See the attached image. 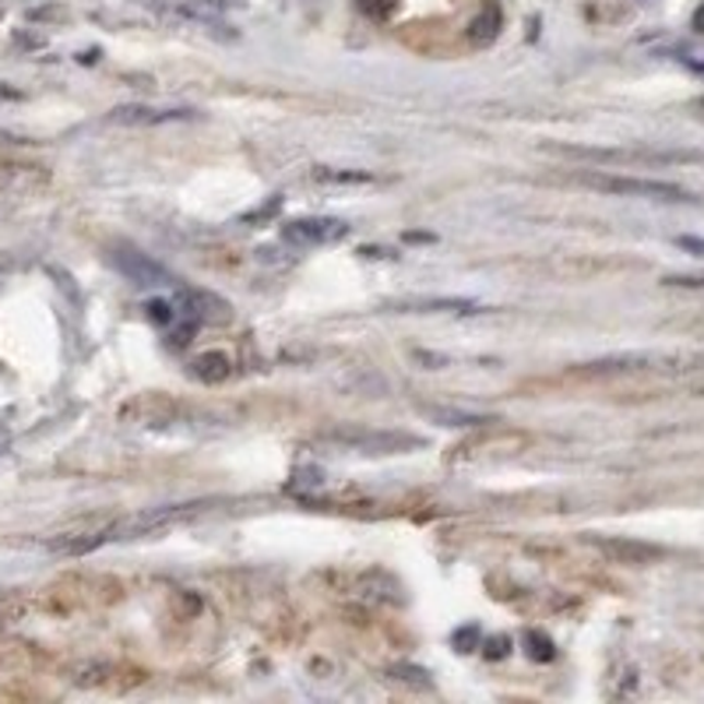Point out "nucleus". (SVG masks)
<instances>
[{
	"label": "nucleus",
	"instance_id": "obj_1",
	"mask_svg": "<svg viewBox=\"0 0 704 704\" xmlns=\"http://www.w3.org/2000/svg\"><path fill=\"white\" fill-rule=\"evenodd\" d=\"M577 183L592 187L602 194H620V198H648V201H677V205H691L697 201L691 191H683L680 183L669 180H648V177H617V174H577Z\"/></svg>",
	"mask_w": 704,
	"mask_h": 704
},
{
	"label": "nucleus",
	"instance_id": "obj_2",
	"mask_svg": "<svg viewBox=\"0 0 704 704\" xmlns=\"http://www.w3.org/2000/svg\"><path fill=\"white\" fill-rule=\"evenodd\" d=\"M114 264L134 282V286H169V282H174V275H169L159 261H152L148 254H141L134 247H117Z\"/></svg>",
	"mask_w": 704,
	"mask_h": 704
},
{
	"label": "nucleus",
	"instance_id": "obj_3",
	"mask_svg": "<svg viewBox=\"0 0 704 704\" xmlns=\"http://www.w3.org/2000/svg\"><path fill=\"white\" fill-rule=\"evenodd\" d=\"M282 232H286L289 243L314 247V243H335V240H342L349 232V226L338 223V218H300V223H289Z\"/></svg>",
	"mask_w": 704,
	"mask_h": 704
},
{
	"label": "nucleus",
	"instance_id": "obj_4",
	"mask_svg": "<svg viewBox=\"0 0 704 704\" xmlns=\"http://www.w3.org/2000/svg\"><path fill=\"white\" fill-rule=\"evenodd\" d=\"M592 542H596L606 557H613L620 563H648V560H659L666 553L663 546L641 542V539H602V536H592Z\"/></svg>",
	"mask_w": 704,
	"mask_h": 704
},
{
	"label": "nucleus",
	"instance_id": "obj_5",
	"mask_svg": "<svg viewBox=\"0 0 704 704\" xmlns=\"http://www.w3.org/2000/svg\"><path fill=\"white\" fill-rule=\"evenodd\" d=\"M180 300H183V307H187V314L198 318V321H205V324H226V321L232 318V310H229V303L223 300V296L198 293V289H183Z\"/></svg>",
	"mask_w": 704,
	"mask_h": 704
},
{
	"label": "nucleus",
	"instance_id": "obj_6",
	"mask_svg": "<svg viewBox=\"0 0 704 704\" xmlns=\"http://www.w3.org/2000/svg\"><path fill=\"white\" fill-rule=\"evenodd\" d=\"M183 109H152V106H120L114 109L117 123H131V128H152V123L180 120Z\"/></svg>",
	"mask_w": 704,
	"mask_h": 704
},
{
	"label": "nucleus",
	"instance_id": "obj_7",
	"mask_svg": "<svg viewBox=\"0 0 704 704\" xmlns=\"http://www.w3.org/2000/svg\"><path fill=\"white\" fill-rule=\"evenodd\" d=\"M500 25H504V14H500L497 4H487L473 22H468V43L476 46H490L500 36Z\"/></svg>",
	"mask_w": 704,
	"mask_h": 704
},
{
	"label": "nucleus",
	"instance_id": "obj_8",
	"mask_svg": "<svg viewBox=\"0 0 704 704\" xmlns=\"http://www.w3.org/2000/svg\"><path fill=\"white\" fill-rule=\"evenodd\" d=\"M194 378H201L205 384H215V381L229 378V359L223 353H208V356L194 359Z\"/></svg>",
	"mask_w": 704,
	"mask_h": 704
},
{
	"label": "nucleus",
	"instance_id": "obj_9",
	"mask_svg": "<svg viewBox=\"0 0 704 704\" xmlns=\"http://www.w3.org/2000/svg\"><path fill=\"white\" fill-rule=\"evenodd\" d=\"M648 363H652L648 356H613V359L592 363V370H645Z\"/></svg>",
	"mask_w": 704,
	"mask_h": 704
},
{
	"label": "nucleus",
	"instance_id": "obj_10",
	"mask_svg": "<svg viewBox=\"0 0 704 704\" xmlns=\"http://www.w3.org/2000/svg\"><path fill=\"white\" fill-rule=\"evenodd\" d=\"M525 645H528V652H532V659H539V663H550L553 655H557L553 641L546 637V634H539V631H528V634H525Z\"/></svg>",
	"mask_w": 704,
	"mask_h": 704
},
{
	"label": "nucleus",
	"instance_id": "obj_11",
	"mask_svg": "<svg viewBox=\"0 0 704 704\" xmlns=\"http://www.w3.org/2000/svg\"><path fill=\"white\" fill-rule=\"evenodd\" d=\"M430 416L441 422L448 419V427H476V422H487V419H479V416H468V413H451V409H430Z\"/></svg>",
	"mask_w": 704,
	"mask_h": 704
},
{
	"label": "nucleus",
	"instance_id": "obj_12",
	"mask_svg": "<svg viewBox=\"0 0 704 704\" xmlns=\"http://www.w3.org/2000/svg\"><path fill=\"white\" fill-rule=\"evenodd\" d=\"M318 180H327V183H367L370 177L367 174H338V169H321Z\"/></svg>",
	"mask_w": 704,
	"mask_h": 704
},
{
	"label": "nucleus",
	"instance_id": "obj_13",
	"mask_svg": "<svg viewBox=\"0 0 704 704\" xmlns=\"http://www.w3.org/2000/svg\"><path fill=\"white\" fill-rule=\"evenodd\" d=\"M391 8H395V0H359V11L370 14V19H384Z\"/></svg>",
	"mask_w": 704,
	"mask_h": 704
},
{
	"label": "nucleus",
	"instance_id": "obj_14",
	"mask_svg": "<svg viewBox=\"0 0 704 704\" xmlns=\"http://www.w3.org/2000/svg\"><path fill=\"white\" fill-rule=\"evenodd\" d=\"M148 318H152L155 324H163V327H166L169 321H174V310H169V303H159V300H155V303H148Z\"/></svg>",
	"mask_w": 704,
	"mask_h": 704
},
{
	"label": "nucleus",
	"instance_id": "obj_15",
	"mask_svg": "<svg viewBox=\"0 0 704 704\" xmlns=\"http://www.w3.org/2000/svg\"><path fill=\"white\" fill-rule=\"evenodd\" d=\"M395 672H402V680H405V683H419V687H430L427 672H422V669H413V666H395Z\"/></svg>",
	"mask_w": 704,
	"mask_h": 704
},
{
	"label": "nucleus",
	"instance_id": "obj_16",
	"mask_svg": "<svg viewBox=\"0 0 704 704\" xmlns=\"http://www.w3.org/2000/svg\"><path fill=\"white\" fill-rule=\"evenodd\" d=\"M677 247L687 250V254H694V258H704V240L701 237H677Z\"/></svg>",
	"mask_w": 704,
	"mask_h": 704
},
{
	"label": "nucleus",
	"instance_id": "obj_17",
	"mask_svg": "<svg viewBox=\"0 0 704 704\" xmlns=\"http://www.w3.org/2000/svg\"><path fill=\"white\" fill-rule=\"evenodd\" d=\"M691 25H694V33H701L704 36V4L694 11V19H691Z\"/></svg>",
	"mask_w": 704,
	"mask_h": 704
},
{
	"label": "nucleus",
	"instance_id": "obj_18",
	"mask_svg": "<svg viewBox=\"0 0 704 704\" xmlns=\"http://www.w3.org/2000/svg\"><path fill=\"white\" fill-rule=\"evenodd\" d=\"M490 655H508V637H497L493 648H490Z\"/></svg>",
	"mask_w": 704,
	"mask_h": 704
},
{
	"label": "nucleus",
	"instance_id": "obj_19",
	"mask_svg": "<svg viewBox=\"0 0 704 704\" xmlns=\"http://www.w3.org/2000/svg\"><path fill=\"white\" fill-rule=\"evenodd\" d=\"M683 64L691 68L694 74H701V77H704V60H683Z\"/></svg>",
	"mask_w": 704,
	"mask_h": 704
},
{
	"label": "nucleus",
	"instance_id": "obj_20",
	"mask_svg": "<svg viewBox=\"0 0 704 704\" xmlns=\"http://www.w3.org/2000/svg\"><path fill=\"white\" fill-rule=\"evenodd\" d=\"M691 109H697V117L704 120V96H697V99L691 103Z\"/></svg>",
	"mask_w": 704,
	"mask_h": 704
},
{
	"label": "nucleus",
	"instance_id": "obj_21",
	"mask_svg": "<svg viewBox=\"0 0 704 704\" xmlns=\"http://www.w3.org/2000/svg\"><path fill=\"white\" fill-rule=\"evenodd\" d=\"M701 395H704V391H701Z\"/></svg>",
	"mask_w": 704,
	"mask_h": 704
}]
</instances>
